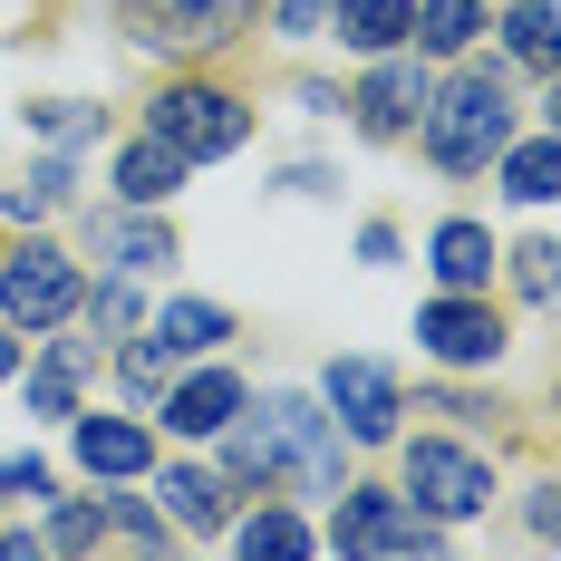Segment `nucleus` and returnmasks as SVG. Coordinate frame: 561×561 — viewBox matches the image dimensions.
I'll return each instance as SVG.
<instances>
[{"instance_id":"nucleus-25","label":"nucleus","mask_w":561,"mask_h":561,"mask_svg":"<svg viewBox=\"0 0 561 561\" xmlns=\"http://www.w3.org/2000/svg\"><path fill=\"white\" fill-rule=\"evenodd\" d=\"M20 126H30V136H49L58 156H68V146H88V136H107V116L88 107V98H39V107H20Z\"/></svg>"},{"instance_id":"nucleus-30","label":"nucleus","mask_w":561,"mask_h":561,"mask_svg":"<svg viewBox=\"0 0 561 561\" xmlns=\"http://www.w3.org/2000/svg\"><path fill=\"white\" fill-rule=\"evenodd\" d=\"M552 242H542V232H533V242H523V252H513V290H523V300H552Z\"/></svg>"},{"instance_id":"nucleus-21","label":"nucleus","mask_w":561,"mask_h":561,"mask_svg":"<svg viewBox=\"0 0 561 561\" xmlns=\"http://www.w3.org/2000/svg\"><path fill=\"white\" fill-rule=\"evenodd\" d=\"M407 20H416V0H330V30L339 49L378 58V49H407Z\"/></svg>"},{"instance_id":"nucleus-4","label":"nucleus","mask_w":561,"mask_h":561,"mask_svg":"<svg viewBox=\"0 0 561 561\" xmlns=\"http://www.w3.org/2000/svg\"><path fill=\"white\" fill-rule=\"evenodd\" d=\"M320 552H446V523L416 513L407 494H388V484H339Z\"/></svg>"},{"instance_id":"nucleus-32","label":"nucleus","mask_w":561,"mask_h":561,"mask_svg":"<svg viewBox=\"0 0 561 561\" xmlns=\"http://www.w3.org/2000/svg\"><path fill=\"white\" fill-rule=\"evenodd\" d=\"M523 523L533 542H561V484H523Z\"/></svg>"},{"instance_id":"nucleus-24","label":"nucleus","mask_w":561,"mask_h":561,"mask_svg":"<svg viewBox=\"0 0 561 561\" xmlns=\"http://www.w3.org/2000/svg\"><path fill=\"white\" fill-rule=\"evenodd\" d=\"M49 533H39V552H98L107 542V494H49Z\"/></svg>"},{"instance_id":"nucleus-23","label":"nucleus","mask_w":561,"mask_h":561,"mask_svg":"<svg viewBox=\"0 0 561 561\" xmlns=\"http://www.w3.org/2000/svg\"><path fill=\"white\" fill-rule=\"evenodd\" d=\"M224 533H232V552H320V523L290 513V504H262L242 523H224Z\"/></svg>"},{"instance_id":"nucleus-11","label":"nucleus","mask_w":561,"mask_h":561,"mask_svg":"<svg viewBox=\"0 0 561 561\" xmlns=\"http://www.w3.org/2000/svg\"><path fill=\"white\" fill-rule=\"evenodd\" d=\"M242 20H252V0H136L146 49H224Z\"/></svg>"},{"instance_id":"nucleus-19","label":"nucleus","mask_w":561,"mask_h":561,"mask_svg":"<svg viewBox=\"0 0 561 561\" xmlns=\"http://www.w3.org/2000/svg\"><path fill=\"white\" fill-rule=\"evenodd\" d=\"M494 174H504V204H523V214H542V204H552V184H561V146H552V126L513 136L504 156H494Z\"/></svg>"},{"instance_id":"nucleus-36","label":"nucleus","mask_w":561,"mask_h":561,"mask_svg":"<svg viewBox=\"0 0 561 561\" xmlns=\"http://www.w3.org/2000/svg\"><path fill=\"white\" fill-rule=\"evenodd\" d=\"M330 184H339L330 165H290V174H280V194H300V204H320V194H330Z\"/></svg>"},{"instance_id":"nucleus-20","label":"nucleus","mask_w":561,"mask_h":561,"mask_svg":"<svg viewBox=\"0 0 561 561\" xmlns=\"http://www.w3.org/2000/svg\"><path fill=\"white\" fill-rule=\"evenodd\" d=\"M68 194H78V165H68V156H39L20 184H0V224H10V232H39Z\"/></svg>"},{"instance_id":"nucleus-9","label":"nucleus","mask_w":561,"mask_h":561,"mask_svg":"<svg viewBox=\"0 0 561 561\" xmlns=\"http://www.w3.org/2000/svg\"><path fill=\"white\" fill-rule=\"evenodd\" d=\"M252 407V378L242 368H224V358H184L165 378V397H156V416H165V436H184V446H204V436H224L232 416Z\"/></svg>"},{"instance_id":"nucleus-6","label":"nucleus","mask_w":561,"mask_h":561,"mask_svg":"<svg viewBox=\"0 0 561 561\" xmlns=\"http://www.w3.org/2000/svg\"><path fill=\"white\" fill-rule=\"evenodd\" d=\"M78 290H88L78 262H68L58 242H39V232H20V242L0 252V320H10V330H30V339L68 330V320H78Z\"/></svg>"},{"instance_id":"nucleus-2","label":"nucleus","mask_w":561,"mask_h":561,"mask_svg":"<svg viewBox=\"0 0 561 561\" xmlns=\"http://www.w3.org/2000/svg\"><path fill=\"white\" fill-rule=\"evenodd\" d=\"M513 136H523V107H513L504 68H455L446 88H426V116H416V146H426V165L436 174H484L504 156Z\"/></svg>"},{"instance_id":"nucleus-16","label":"nucleus","mask_w":561,"mask_h":561,"mask_svg":"<svg viewBox=\"0 0 561 561\" xmlns=\"http://www.w3.org/2000/svg\"><path fill=\"white\" fill-rule=\"evenodd\" d=\"M98 252H107L126 280H146V272L174 262V232L156 224V204H116V214H98Z\"/></svg>"},{"instance_id":"nucleus-15","label":"nucleus","mask_w":561,"mask_h":561,"mask_svg":"<svg viewBox=\"0 0 561 561\" xmlns=\"http://www.w3.org/2000/svg\"><path fill=\"white\" fill-rule=\"evenodd\" d=\"M494 262L504 252H494V232L474 224V214H446V224L426 232V272L446 280V290H494Z\"/></svg>"},{"instance_id":"nucleus-33","label":"nucleus","mask_w":561,"mask_h":561,"mask_svg":"<svg viewBox=\"0 0 561 561\" xmlns=\"http://www.w3.org/2000/svg\"><path fill=\"white\" fill-rule=\"evenodd\" d=\"M272 30H280V39H320V30H330V0H280Z\"/></svg>"},{"instance_id":"nucleus-5","label":"nucleus","mask_w":561,"mask_h":561,"mask_svg":"<svg viewBox=\"0 0 561 561\" xmlns=\"http://www.w3.org/2000/svg\"><path fill=\"white\" fill-rule=\"evenodd\" d=\"M146 136H165L184 165H214V156H232L252 136V107L232 88H214V78H174V88H156V107H146Z\"/></svg>"},{"instance_id":"nucleus-31","label":"nucleus","mask_w":561,"mask_h":561,"mask_svg":"<svg viewBox=\"0 0 561 561\" xmlns=\"http://www.w3.org/2000/svg\"><path fill=\"white\" fill-rule=\"evenodd\" d=\"M0 494H30V504H49V494H58V474L39 465V455H0Z\"/></svg>"},{"instance_id":"nucleus-12","label":"nucleus","mask_w":561,"mask_h":561,"mask_svg":"<svg viewBox=\"0 0 561 561\" xmlns=\"http://www.w3.org/2000/svg\"><path fill=\"white\" fill-rule=\"evenodd\" d=\"M68 446H78V474H98V484L156 474V436L136 416H68Z\"/></svg>"},{"instance_id":"nucleus-10","label":"nucleus","mask_w":561,"mask_h":561,"mask_svg":"<svg viewBox=\"0 0 561 561\" xmlns=\"http://www.w3.org/2000/svg\"><path fill=\"white\" fill-rule=\"evenodd\" d=\"M426 58L416 49H378L368 58V78H358V98H339V107L358 116V136L368 146H397V136H416V116H426Z\"/></svg>"},{"instance_id":"nucleus-34","label":"nucleus","mask_w":561,"mask_h":561,"mask_svg":"<svg viewBox=\"0 0 561 561\" xmlns=\"http://www.w3.org/2000/svg\"><path fill=\"white\" fill-rule=\"evenodd\" d=\"M426 407H436V416H465V426H494V436H504V407H484V397H465V388H436Z\"/></svg>"},{"instance_id":"nucleus-18","label":"nucleus","mask_w":561,"mask_h":561,"mask_svg":"<svg viewBox=\"0 0 561 561\" xmlns=\"http://www.w3.org/2000/svg\"><path fill=\"white\" fill-rule=\"evenodd\" d=\"M146 339L184 368V358H214V348L232 339V310H224V300H165V310L146 320Z\"/></svg>"},{"instance_id":"nucleus-1","label":"nucleus","mask_w":561,"mask_h":561,"mask_svg":"<svg viewBox=\"0 0 561 561\" xmlns=\"http://www.w3.org/2000/svg\"><path fill=\"white\" fill-rule=\"evenodd\" d=\"M224 474L232 484H290V494L330 504L348 484V436L330 426V407L310 388H280V397H262V416L242 407L224 426Z\"/></svg>"},{"instance_id":"nucleus-17","label":"nucleus","mask_w":561,"mask_h":561,"mask_svg":"<svg viewBox=\"0 0 561 561\" xmlns=\"http://www.w3.org/2000/svg\"><path fill=\"white\" fill-rule=\"evenodd\" d=\"M184 174H194V165L174 156L165 136H126V146H116V165H107V184H116V204H165Z\"/></svg>"},{"instance_id":"nucleus-13","label":"nucleus","mask_w":561,"mask_h":561,"mask_svg":"<svg viewBox=\"0 0 561 561\" xmlns=\"http://www.w3.org/2000/svg\"><path fill=\"white\" fill-rule=\"evenodd\" d=\"M98 378V339H58L49 358H20V407L58 426V416H78V388Z\"/></svg>"},{"instance_id":"nucleus-35","label":"nucleus","mask_w":561,"mask_h":561,"mask_svg":"<svg viewBox=\"0 0 561 561\" xmlns=\"http://www.w3.org/2000/svg\"><path fill=\"white\" fill-rule=\"evenodd\" d=\"M397 252H407V242H397V224H368V232H358V262H368V272H388Z\"/></svg>"},{"instance_id":"nucleus-3","label":"nucleus","mask_w":561,"mask_h":561,"mask_svg":"<svg viewBox=\"0 0 561 561\" xmlns=\"http://www.w3.org/2000/svg\"><path fill=\"white\" fill-rule=\"evenodd\" d=\"M397 494L436 523H474V513H494V455L455 446V436H416L397 455Z\"/></svg>"},{"instance_id":"nucleus-29","label":"nucleus","mask_w":561,"mask_h":561,"mask_svg":"<svg viewBox=\"0 0 561 561\" xmlns=\"http://www.w3.org/2000/svg\"><path fill=\"white\" fill-rule=\"evenodd\" d=\"M78 310H88L98 330H136V320H146V300H136V280H126V272L98 280V290H78Z\"/></svg>"},{"instance_id":"nucleus-22","label":"nucleus","mask_w":561,"mask_h":561,"mask_svg":"<svg viewBox=\"0 0 561 561\" xmlns=\"http://www.w3.org/2000/svg\"><path fill=\"white\" fill-rule=\"evenodd\" d=\"M474 39H484V0H416V20H407L416 58H465Z\"/></svg>"},{"instance_id":"nucleus-27","label":"nucleus","mask_w":561,"mask_h":561,"mask_svg":"<svg viewBox=\"0 0 561 561\" xmlns=\"http://www.w3.org/2000/svg\"><path fill=\"white\" fill-rule=\"evenodd\" d=\"M107 533H126L136 552H174V542H184V533H174L165 513H146L136 494H107Z\"/></svg>"},{"instance_id":"nucleus-7","label":"nucleus","mask_w":561,"mask_h":561,"mask_svg":"<svg viewBox=\"0 0 561 561\" xmlns=\"http://www.w3.org/2000/svg\"><path fill=\"white\" fill-rule=\"evenodd\" d=\"M416 348L446 368V378H484V368H504V310H494V290H436L426 310H416Z\"/></svg>"},{"instance_id":"nucleus-14","label":"nucleus","mask_w":561,"mask_h":561,"mask_svg":"<svg viewBox=\"0 0 561 561\" xmlns=\"http://www.w3.org/2000/svg\"><path fill=\"white\" fill-rule=\"evenodd\" d=\"M232 494H242V484L214 474V465H165V474H156V504H165L174 533H224V523H232Z\"/></svg>"},{"instance_id":"nucleus-28","label":"nucleus","mask_w":561,"mask_h":561,"mask_svg":"<svg viewBox=\"0 0 561 561\" xmlns=\"http://www.w3.org/2000/svg\"><path fill=\"white\" fill-rule=\"evenodd\" d=\"M116 378H126V397H136V407H156V397H165V378H174V358L156 348V339H126Z\"/></svg>"},{"instance_id":"nucleus-37","label":"nucleus","mask_w":561,"mask_h":561,"mask_svg":"<svg viewBox=\"0 0 561 561\" xmlns=\"http://www.w3.org/2000/svg\"><path fill=\"white\" fill-rule=\"evenodd\" d=\"M20 358H30V348H20V330H10V320H0V388H10V378H20Z\"/></svg>"},{"instance_id":"nucleus-8","label":"nucleus","mask_w":561,"mask_h":561,"mask_svg":"<svg viewBox=\"0 0 561 561\" xmlns=\"http://www.w3.org/2000/svg\"><path fill=\"white\" fill-rule=\"evenodd\" d=\"M320 407L348 446H397V416H407V388H397L388 358H330L320 368Z\"/></svg>"},{"instance_id":"nucleus-26","label":"nucleus","mask_w":561,"mask_h":561,"mask_svg":"<svg viewBox=\"0 0 561 561\" xmlns=\"http://www.w3.org/2000/svg\"><path fill=\"white\" fill-rule=\"evenodd\" d=\"M504 49L552 88V0H513V10H504Z\"/></svg>"}]
</instances>
